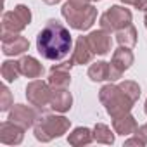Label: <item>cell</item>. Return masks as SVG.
<instances>
[{"label":"cell","mask_w":147,"mask_h":147,"mask_svg":"<svg viewBox=\"0 0 147 147\" xmlns=\"http://www.w3.org/2000/svg\"><path fill=\"white\" fill-rule=\"evenodd\" d=\"M71 43L73 40L69 30L55 19L47 21V24L36 36V49L40 55L47 61L64 59L71 50Z\"/></svg>","instance_id":"cell-1"},{"label":"cell","mask_w":147,"mask_h":147,"mask_svg":"<svg viewBox=\"0 0 147 147\" xmlns=\"http://www.w3.org/2000/svg\"><path fill=\"white\" fill-rule=\"evenodd\" d=\"M99 100L102 102V106L106 107L107 114L111 118H116V116H121V114H126L131 111L133 107V100L131 97L119 87V85H104L99 92Z\"/></svg>","instance_id":"cell-2"},{"label":"cell","mask_w":147,"mask_h":147,"mask_svg":"<svg viewBox=\"0 0 147 147\" xmlns=\"http://www.w3.org/2000/svg\"><path fill=\"white\" fill-rule=\"evenodd\" d=\"M71 126V121L66 116H59V114H45L42 118L36 119L35 123V137L36 140L47 144L54 138L62 137Z\"/></svg>","instance_id":"cell-3"},{"label":"cell","mask_w":147,"mask_h":147,"mask_svg":"<svg viewBox=\"0 0 147 147\" xmlns=\"http://www.w3.org/2000/svg\"><path fill=\"white\" fill-rule=\"evenodd\" d=\"M62 18L69 23V26L73 30H78V31H85L90 30L92 24L97 19V9L92 4L87 5H75L71 2H66L61 9Z\"/></svg>","instance_id":"cell-4"},{"label":"cell","mask_w":147,"mask_h":147,"mask_svg":"<svg viewBox=\"0 0 147 147\" xmlns=\"http://www.w3.org/2000/svg\"><path fill=\"white\" fill-rule=\"evenodd\" d=\"M31 23V11L24 4L16 5L2 16V33H21Z\"/></svg>","instance_id":"cell-5"},{"label":"cell","mask_w":147,"mask_h":147,"mask_svg":"<svg viewBox=\"0 0 147 147\" xmlns=\"http://www.w3.org/2000/svg\"><path fill=\"white\" fill-rule=\"evenodd\" d=\"M130 24H131V12L123 5H113L100 16V28L109 33H116Z\"/></svg>","instance_id":"cell-6"},{"label":"cell","mask_w":147,"mask_h":147,"mask_svg":"<svg viewBox=\"0 0 147 147\" xmlns=\"http://www.w3.org/2000/svg\"><path fill=\"white\" fill-rule=\"evenodd\" d=\"M26 99L31 106H35L40 111H45L50 107V99H52V87L49 82L43 80H33L26 85Z\"/></svg>","instance_id":"cell-7"},{"label":"cell","mask_w":147,"mask_h":147,"mask_svg":"<svg viewBox=\"0 0 147 147\" xmlns=\"http://www.w3.org/2000/svg\"><path fill=\"white\" fill-rule=\"evenodd\" d=\"M135 57H133V52L130 50V47H123L119 45L114 54H113V59L109 62V82H116L119 80L125 71L131 67Z\"/></svg>","instance_id":"cell-8"},{"label":"cell","mask_w":147,"mask_h":147,"mask_svg":"<svg viewBox=\"0 0 147 147\" xmlns=\"http://www.w3.org/2000/svg\"><path fill=\"white\" fill-rule=\"evenodd\" d=\"M75 66L71 59L64 61L61 64H54L49 71V83L52 88H67L71 83V76H69V69Z\"/></svg>","instance_id":"cell-9"},{"label":"cell","mask_w":147,"mask_h":147,"mask_svg":"<svg viewBox=\"0 0 147 147\" xmlns=\"http://www.w3.org/2000/svg\"><path fill=\"white\" fill-rule=\"evenodd\" d=\"M30 49L26 36L19 33H2V52L4 55H21Z\"/></svg>","instance_id":"cell-10"},{"label":"cell","mask_w":147,"mask_h":147,"mask_svg":"<svg viewBox=\"0 0 147 147\" xmlns=\"http://www.w3.org/2000/svg\"><path fill=\"white\" fill-rule=\"evenodd\" d=\"M9 119L12 123H18L19 126H23L26 130V128L35 126L38 118H36V111L35 109H31V107H28L24 104H16V106H12V109L9 113Z\"/></svg>","instance_id":"cell-11"},{"label":"cell","mask_w":147,"mask_h":147,"mask_svg":"<svg viewBox=\"0 0 147 147\" xmlns=\"http://www.w3.org/2000/svg\"><path fill=\"white\" fill-rule=\"evenodd\" d=\"M24 138V128L19 126L18 123L4 121L0 125V142L5 145H19Z\"/></svg>","instance_id":"cell-12"},{"label":"cell","mask_w":147,"mask_h":147,"mask_svg":"<svg viewBox=\"0 0 147 147\" xmlns=\"http://www.w3.org/2000/svg\"><path fill=\"white\" fill-rule=\"evenodd\" d=\"M92 50L95 55H107L109 50H111V33L106 31V30H95L92 33H88L87 36Z\"/></svg>","instance_id":"cell-13"},{"label":"cell","mask_w":147,"mask_h":147,"mask_svg":"<svg viewBox=\"0 0 147 147\" xmlns=\"http://www.w3.org/2000/svg\"><path fill=\"white\" fill-rule=\"evenodd\" d=\"M94 55L95 54H94L87 36H78L75 50H73V55H71V61L75 64H88V62H92Z\"/></svg>","instance_id":"cell-14"},{"label":"cell","mask_w":147,"mask_h":147,"mask_svg":"<svg viewBox=\"0 0 147 147\" xmlns=\"http://www.w3.org/2000/svg\"><path fill=\"white\" fill-rule=\"evenodd\" d=\"M73 106V95L67 92V88H52V99L50 107L55 113H66Z\"/></svg>","instance_id":"cell-15"},{"label":"cell","mask_w":147,"mask_h":147,"mask_svg":"<svg viewBox=\"0 0 147 147\" xmlns=\"http://www.w3.org/2000/svg\"><path fill=\"white\" fill-rule=\"evenodd\" d=\"M113 128H114V131L118 135H123L125 137V135L135 133V130L138 128V125H137V119L130 113H126V114H121V116L113 118Z\"/></svg>","instance_id":"cell-16"},{"label":"cell","mask_w":147,"mask_h":147,"mask_svg":"<svg viewBox=\"0 0 147 147\" xmlns=\"http://www.w3.org/2000/svg\"><path fill=\"white\" fill-rule=\"evenodd\" d=\"M19 66H21V75H24L26 78H42L43 75V66L38 59L31 57V55H24L21 61H19Z\"/></svg>","instance_id":"cell-17"},{"label":"cell","mask_w":147,"mask_h":147,"mask_svg":"<svg viewBox=\"0 0 147 147\" xmlns=\"http://www.w3.org/2000/svg\"><path fill=\"white\" fill-rule=\"evenodd\" d=\"M94 140V133L87 128V126H78L75 128L69 137H67V142L71 145H75V147H83V145H88L90 142Z\"/></svg>","instance_id":"cell-18"},{"label":"cell","mask_w":147,"mask_h":147,"mask_svg":"<svg viewBox=\"0 0 147 147\" xmlns=\"http://www.w3.org/2000/svg\"><path fill=\"white\" fill-rule=\"evenodd\" d=\"M88 78L92 82H106L109 80V62L97 61L88 67Z\"/></svg>","instance_id":"cell-19"},{"label":"cell","mask_w":147,"mask_h":147,"mask_svg":"<svg viewBox=\"0 0 147 147\" xmlns=\"http://www.w3.org/2000/svg\"><path fill=\"white\" fill-rule=\"evenodd\" d=\"M0 73H2V78H4L7 83L18 80L19 75H21L19 61H4V62H2V67H0Z\"/></svg>","instance_id":"cell-20"},{"label":"cell","mask_w":147,"mask_h":147,"mask_svg":"<svg viewBox=\"0 0 147 147\" xmlns=\"http://www.w3.org/2000/svg\"><path fill=\"white\" fill-rule=\"evenodd\" d=\"M92 133H94V140L99 142V144H107V145H113L114 144V133L104 123H97L94 126V131Z\"/></svg>","instance_id":"cell-21"},{"label":"cell","mask_w":147,"mask_h":147,"mask_svg":"<svg viewBox=\"0 0 147 147\" xmlns=\"http://www.w3.org/2000/svg\"><path fill=\"white\" fill-rule=\"evenodd\" d=\"M116 42L119 45H123V47H133L137 43V30H135V26L130 24V26L116 31Z\"/></svg>","instance_id":"cell-22"},{"label":"cell","mask_w":147,"mask_h":147,"mask_svg":"<svg viewBox=\"0 0 147 147\" xmlns=\"http://www.w3.org/2000/svg\"><path fill=\"white\" fill-rule=\"evenodd\" d=\"M119 87L131 97V100L133 102H137L138 100V97H140V87H138V83L137 82H131V80H125V82H121L119 83Z\"/></svg>","instance_id":"cell-23"},{"label":"cell","mask_w":147,"mask_h":147,"mask_svg":"<svg viewBox=\"0 0 147 147\" xmlns=\"http://www.w3.org/2000/svg\"><path fill=\"white\" fill-rule=\"evenodd\" d=\"M12 106V94L7 88V85H4L0 88V111H9Z\"/></svg>","instance_id":"cell-24"},{"label":"cell","mask_w":147,"mask_h":147,"mask_svg":"<svg viewBox=\"0 0 147 147\" xmlns=\"http://www.w3.org/2000/svg\"><path fill=\"white\" fill-rule=\"evenodd\" d=\"M121 2L123 5H133L135 9L147 12V0H121Z\"/></svg>","instance_id":"cell-25"},{"label":"cell","mask_w":147,"mask_h":147,"mask_svg":"<svg viewBox=\"0 0 147 147\" xmlns=\"http://www.w3.org/2000/svg\"><path fill=\"white\" fill-rule=\"evenodd\" d=\"M135 137H138V138L147 145V123L142 125V126H138V128L135 130Z\"/></svg>","instance_id":"cell-26"},{"label":"cell","mask_w":147,"mask_h":147,"mask_svg":"<svg viewBox=\"0 0 147 147\" xmlns=\"http://www.w3.org/2000/svg\"><path fill=\"white\" fill-rule=\"evenodd\" d=\"M125 145H126V147H130V145H138V147H144L145 144H144L138 137H133V138H128V140L125 142Z\"/></svg>","instance_id":"cell-27"},{"label":"cell","mask_w":147,"mask_h":147,"mask_svg":"<svg viewBox=\"0 0 147 147\" xmlns=\"http://www.w3.org/2000/svg\"><path fill=\"white\" fill-rule=\"evenodd\" d=\"M45 4H49V5H55V4H59L61 0H43Z\"/></svg>","instance_id":"cell-28"},{"label":"cell","mask_w":147,"mask_h":147,"mask_svg":"<svg viewBox=\"0 0 147 147\" xmlns=\"http://www.w3.org/2000/svg\"><path fill=\"white\" fill-rule=\"evenodd\" d=\"M144 23H145V28H147V12H145V18H144Z\"/></svg>","instance_id":"cell-29"},{"label":"cell","mask_w":147,"mask_h":147,"mask_svg":"<svg viewBox=\"0 0 147 147\" xmlns=\"http://www.w3.org/2000/svg\"><path fill=\"white\" fill-rule=\"evenodd\" d=\"M144 111H145V114H147V100H145V106H144Z\"/></svg>","instance_id":"cell-30"},{"label":"cell","mask_w":147,"mask_h":147,"mask_svg":"<svg viewBox=\"0 0 147 147\" xmlns=\"http://www.w3.org/2000/svg\"><path fill=\"white\" fill-rule=\"evenodd\" d=\"M92 2H99V0H92Z\"/></svg>","instance_id":"cell-31"}]
</instances>
